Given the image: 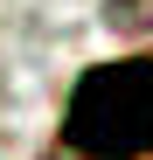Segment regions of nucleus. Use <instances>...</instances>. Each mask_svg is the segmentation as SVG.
Wrapping results in <instances>:
<instances>
[{"label":"nucleus","instance_id":"nucleus-1","mask_svg":"<svg viewBox=\"0 0 153 160\" xmlns=\"http://www.w3.org/2000/svg\"><path fill=\"white\" fill-rule=\"evenodd\" d=\"M63 146L76 160L153 153V56H118L76 77V91L63 104Z\"/></svg>","mask_w":153,"mask_h":160},{"label":"nucleus","instance_id":"nucleus-2","mask_svg":"<svg viewBox=\"0 0 153 160\" xmlns=\"http://www.w3.org/2000/svg\"><path fill=\"white\" fill-rule=\"evenodd\" d=\"M105 28L125 42H153V0H105Z\"/></svg>","mask_w":153,"mask_h":160}]
</instances>
